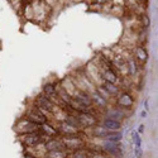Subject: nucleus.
I'll return each mask as SVG.
<instances>
[{"label":"nucleus","instance_id":"f257e3e1","mask_svg":"<svg viewBox=\"0 0 158 158\" xmlns=\"http://www.w3.org/2000/svg\"><path fill=\"white\" fill-rule=\"evenodd\" d=\"M61 139H62L63 146L67 152L86 148V146H87V140L85 139L82 133L75 134V135H61Z\"/></svg>","mask_w":158,"mask_h":158},{"label":"nucleus","instance_id":"f03ea898","mask_svg":"<svg viewBox=\"0 0 158 158\" xmlns=\"http://www.w3.org/2000/svg\"><path fill=\"white\" fill-rule=\"evenodd\" d=\"M19 142L24 146V148H32L35 147L38 144L46 143L49 138L46 137L44 134H42L41 131H34V133H27V134H22L18 135Z\"/></svg>","mask_w":158,"mask_h":158},{"label":"nucleus","instance_id":"7ed1b4c3","mask_svg":"<svg viewBox=\"0 0 158 158\" xmlns=\"http://www.w3.org/2000/svg\"><path fill=\"white\" fill-rule=\"evenodd\" d=\"M25 119H28L29 122L37 124V125H41L43 123H47L49 122L48 119V116L42 111V110H39L38 108H35L34 105L31 108H28V110L25 111V115H24Z\"/></svg>","mask_w":158,"mask_h":158},{"label":"nucleus","instance_id":"20e7f679","mask_svg":"<svg viewBox=\"0 0 158 158\" xmlns=\"http://www.w3.org/2000/svg\"><path fill=\"white\" fill-rule=\"evenodd\" d=\"M14 131L18 135L27 134V133H34V131H39V125L29 122L28 119H25V118H20L14 125Z\"/></svg>","mask_w":158,"mask_h":158},{"label":"nucleus","instance_id":"39448f33","mask_svg":"<svg viewBox=\"0 0 158 158\" xmlns=\"http://www.w3.org/2000/svg\"><path fill=\"white\" fill-rule=\"evenodd\" d=\"M76 116H77V120H78V123H80V125H81V128L84 130L93 128L94 125H96V124L100 123V120L96 118V115L94 113H91V111L76 114Z\"/></svg>","mask_w":158,"mask_h":158},{"label":"nucleus","instance_id":"423d86ee","mask_svg":"<svg viewBox=\"0 0 158 158\" xmlns=\"http://www.w3.org/2000/svg\"><path fill=\"white\" fill-rule=\"evenodd\" d=\"M34 106L38 108L39 110H42L48 116V115L52 114V111H53L56 104L52 100H49L48 98H46L44 95H38L34 100Z\"/></svg>","mask_w":158,"mask_h":158},{"label":"nucleus","instance_id":"0eeeda50","mask_svg":"<svg viewBox=\"0 0 158 158\" xmlns=\"http://www.w3.org/2000/svg\"><path fill=\"white\" fill-rule=\"evenodd\" d=\"M116 105H118V108L122 109V110L130 109V108H133V105H134V98L129 93L120 91L119 95L116 96Z\"/></svg>","mask_w":158,"mask_h":158},{"label":"nucleus","instance_id":"6e6552de","mask_svg":"<svg viewBox=\"0 0 158 158\" xmlns=\"http://www.w3.org/2000/svg\"><path fill=\"white\" fill-rule=\"evenodd\" d=\"M57 129H58V131H60V135H75V134L82 133L81 130H78L77 128L72 127L71 124L66 123V122L58 123V124H57Z\"/></svg>","mask_w":158,"mask_h":158},{"label":"nucleus","instance_id":"1a4fd4ad","mask_svg":"<svg viewBox=\"0 0 158 158\" xmlns=\"http://www.w3.org/2000/svg\"><path fill=\"white\" fill-rule=\"evenodd\" d=\"M39 131H41L42 134H44L46 137H48V138L61 137V135H60V131H58V129H57V127L52 125L49 122L43 123V124L39 125Z\"/></svg>","mask_w":158,"mask_h":158},{"label":"nucleus","instance_id":"9d476101","mask_svg":"<svg viewBox=\"0 0 158 158\" xmlns=\"http://www.w3.org/2000/svg\"><path fill=\"white\" fill-rule=\"evenodd\" d=\"M108 134H109V130L105 129L101 124H96L93 128H90V135H91V138H95V139H99V140H104L105 138H106Z\"/></svg>","mask_w":158,"mask_h":158},{"label":"nucleus","instance_id":"9b49d317","mask_svg":"<svg viewBox=\"0 0 158 158\" xmlns=\"http://www.w3.org/2000/svg\"><path fill=\"white\" fill-rule=\"evenodd\" d=\"M100 124L105 129H108L109 131H120V129H122V122L110 119V118H104L100 122Z\"/></svg>","mask_w":158,"mask_h":158},{"label":"nucleus","instance_id":"f8f14e48","mask_svg":"<svg viewBox=\"0 0 158 158\" xmlns=\"http://www.w3.org/2000/svg\"><path fill=\"white\" fill-rule=\"evenodd\" d=\"M134 58H135V61L137 62H140V63H144V62H147V60H148V52H147V49L144 48L143 46H135L134 47Z\"/></svg>","mask_w":158,"mask_h":158},{"label":"nucleus","instance_id":"ddd939ff","mask_svg":"<svg viewBox=\"0 0 158 158\" xmlns=\"http://www.w3.org/2000/svg\"><path fill=\"white\" fill-rule=\"evenodd\" d=\"M100 86H101V87H104V90L106 91V93H108L111 98L118 96V95H119V93H120V87L118 86L116 84H111V82L102 81V82L100 84Z\"/></svg>","mask_w":158,"mask_h":158},{"label":"nucleus","instance_id":"4468645a","mask_svg":"<svg viewBox=\"0 0 158 158\" xmlns=\"http://www.w3.org/2000/svg\"><path fill=\"white\" fill-rule=\"evenodd\" d=\"M69 152L66 149H56V151H48L44 158H67Z\"/></svg>","mask_w":158,"mask_h":158},{"label":"nucleus","instance_id":"2eb2a0df","mask_svg":"<svg viewBox=\"0 0 158 158\" xmlns=\"http://www.w3.org/2000/svg\"><path fill=\"white\" fill-rule=\"evenodd\" d=\"M89 151L86 148H81V149H76L72 152H69L67 158H89Z\"/></svg>","mask_w":158,"mask_h":158},{"label":"nucleus","instance_id":"dca6fc26","mask_svg":"<svg viewBox=\"0 0 158 158\" xmlns=\"http://www.w3.org/2000/svg\"><path fill=\"white\" fill-rule=\"evenodd\" d=\"M122 138H123V134L120 131H109V134L106 135L104 140H108V142H113V143H119L122 142Z\"/></svg>","mask_w":158,"mask_h":158},{"label":"nucleus","instance_id":"f3484780","mask_svg":"<svg viewBox=\"0 0 158 158\" xmlns=\"http://www.w3.org/2000/svg\"><path fill=\"white\" fill-rule=\"evenodd\" d=\"M86 149H87V148H86ZM89 154H90L89 158H111L109 154H106L105 152H96V153H90V152H89Z\"/></svg>","mask_w":158,"mask_h":158},{"label":"nucleus","instance_id":"a211bd4d","mask_svg":"<svg viewBox=\"0 0 158 158\" xmlns=\"http://www.w3.org/2000/svg\"><path fill=\"white\" fill-rule=\"evenodd\" d=\"M142 22H143V27H148V25H149V19L147 18V15H143Z\"/></svg>","mask_w":158,"mask_h":158},{"label":"nucleus","instance_id":"6ab92c4d","mask_svg":"<svg viewBox=\"0 0 158 158\" xmlns=\"http://www.w3.org/2000/svg\"><path fill=\"white\" fill-rule=\"evenodd\" d=\"M143 131H144V125H140L139 127V133H143Z\"/></svg>","mask_w":158,"mask_h":158}]
</instances>
